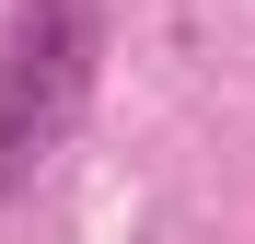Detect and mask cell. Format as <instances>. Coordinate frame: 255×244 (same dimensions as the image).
<instances>
[{
  "label": "cell",
  "instance_id": "cell-1",
  "mask_svg": "<svg viewBox=\"0 0 255 244\" xmlns=\"http://www.w3.org/2000/svg\"><path fill=\"white\" fill-rule=\"evenodd\" d=\"M105 58V0H12L0 12V186H35L70 151Z\"/></svg>",
  "mask_w": 255,
  "mask_h": 244
}]
</instances>
